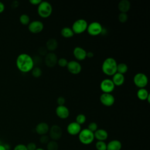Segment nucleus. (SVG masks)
I'll return each instance as SVG.
<instances>
[{"label":"nucleus","instance_id":"1","mask_svg":"<svg viewBox=\"0 0 150 150\" xmlns=\"http://www.w3.org/2000/svg\"><path fill=\"white\" fill-rule=\"evenodd\" d=\"M16 64L18 69L23 73H28L34 67L33 57L27 53H21L16 58Z\"/></svg>","mask_w":150,"mask_h":150},{"label":"nucleus","instance_id":"2","mask_svg":"<svg viewBox=\"0 0 150 150\" xmlns=\"http://www.w3.org/2000/svg\"><path fill=\"white\" fill-rule=\"evenodd\" d=\"M117 62L115 59L111 57L106 58L103 62L101 66L102 71L106 75L112 76L117 73Z\"/></svg>","mask_w":150,"mask_h":150},{"label":"nucleus","instance_id":"3","mask_svg":"<svg viewBox=\"0 0 150 150\" xmlns=\"http://www.w3.org/2000/svg\"><path fill=\"white\" fill-rule=\"evenodd\" d=\"M53 11V8L50 3L47 1H42L38 5V13L43 18L49 17Z\"/></svg>","mask_w":150,"mask_h":150},{"label":"nucleus","instance_id":"4","mask_svg":"<svg viewBox=\"0 0 150 150\" xmlns=\"http://www.w3.org/2000/svg\"><path fill=\"white\" fill-rule=\"evenodd\" d=\"M78 136L80 142L85 145L91 144L94 139V133L87 128L81 129Z\"/></svg>","mask_w":150,"mask_h":150},{"label":"nucleus","instance_id":"5","mask_svg":"<svg viewBox=\"0 0 150 150\" xmlns=\"http://www.w3.org/2000/svg\"><path fill=\"white\" fill-rule=\"evenodd\" d=\"M88 26V23L84 19H78L72 24L71 29L74 34H81L86 31Z\"/></svg>","mask_w":150,"mask_h":150},{"label":"nucleus","instance_id":"6","mask_svg":"<svg viewBox=\"0 0 150 150\" xmlns=\"http://www.w3.org/2000/svg\"><path fill=\"white\" fill-rule=\"evenodd\" d=\"M86 31L91 36H97L103 32V28L100 22L94 21L88 24Z\"/></svg>","mask_w":150,"mask_h":150},{"label":"nucleus","instance_id":"7","mask_svg":"<svg viewBox=\"0 0 150 150\" xmlns=\"http://www.w3.org/2000/svg\"><path fill=\"white\" fill-rule=\"evenodd\" d=\"M134 84L139 88H145L148 83L147 76L143 73H138L135 74L133 78Z\"/></svg>","mask_w":150,"mask_h":150},{"label":"nucleus","instance_id":"8","mask_svg":"<svg viewBox=\"0 0 150 150\" xmlns=\"http://www.w3.org/2000/svg\"><path fill=\"white\" fill-rule=\"evenodd\" d=\"M49 137L51 140L57 141L62 136V129L61 127L56 124H54L49 128Z\"/></svg>","mask_w":150,"mask_h":150},{"label":"nucleus","instance_id":"9","mask_svg":"<svg viewBox=\"0 0 150 150\" xmlns=\"http://www.w3.org/2000/svg\"><path fill=\"white\" fill-rule=\"evenodd\" d=\"M115 87L112 81L110 79H103L100 84V89L103 93H111L114 91Z\"/></svg>","mask_w":150,"mask_h":150},{"label":"nucleus","instance_id":"10","mask_svg":"<svg viewBox=\"0 0 150 150\" xmlns=\"http://www.w3.org/2000/svg\"><path fill=\"white\" fill-rule=\"evenodd\" d=\"M44 28L43 23L42 21L35 20L30 22L28 25V29L32 33H39L41 32Z\"/></svg>","mask_w":150,"mask_h":150},{"label":"nucleus","instance_id":"11","mask_svg":"<svg viewBox=\"0 0 150 150\" xmlns=\"http://www.w3.org/2000/svg\"><path fill=\"white\" fill-rule=\"evenodd\" d=\"M67 70L73 74H78L81 71L82 67L81 64L76 60H71L68 62L67 64Z\"/></svg>","mask_w":150,"mask_h":150},{"label":"nucleus","instance_id":"12","mask_svg":"<svg viewBox=\"0 0 150 150\" xmlns=\"http://www.w3.org/2000/svg\"><path fill=\"white\" fill-rule=\"evenodd\" d=\"M101 103L106 107L112 106L115 102V98L111 93H103L100 97Z\"/></svg>","mask_w":150,"mask_h":150},{"label":"nucleus","instance_id":"13","mask_svg":"<svg viewBox=\"0 0 150 150\" xmlns=\"http://www.w3.org/2000/svg\"><path fill=\"white\" fill-rule=\"evenodd\" d=\"M57 55L53 52H48L45 56L44 62L46 66L49 67H53L57 63Z\"/></svg>","mask_w":150,"mask_h":150},{"label":"nucleus","instance_id":"14","mask_svg":"<svg viewBox=\"0 0 150 150\" xmlns=\"http://www.w3.org/2000/svg\"><path fill=\"white\" fill-rule=\"evenodd\" d=\"M81 130V125L77 124L76 122L73 121L69 123L67 126V131L70 135H79Z\"/></svg>","mask_w":150,"mask_h":150},{"label":"nucleus","instance_id":"15","mask_svg":"<svg viewBox=\"0 0 150 150\" xmlns=\"http://www.w3.org/2000/svg\"><path fill=\"white\" fill-rule=\"evenodd\" d=\"M56 115L60 119H66L70 115L69 108L64 105H58L55 110Z\"/></svg>","mask_w":150,"mask_h":150},{"label":"nucleus","instance_id":"16","mask_svg":"<svg viewBox=\"0 0 150 150\" xmlns=\"http://www.w3.org/2000/svg\"><path fill=\"white\" fill-rule=\"evenodd\" d=\"M73 54L76 60L79 61H81L84 60L87 57V51L83 47L80 46H76L74 48L73 51Z\"/></svg>","mask_w":150,"mask_h":150},{"label":"nucleus","instance_id":"17","mask_svg":"<svg viewBox=\"0 0 150 150\" xmlns=\"http://www.w3.org/2000/svg\"><path fill=\"white\" fill-rule=\"evenodd\" d=\"M49 125L45 122H40L38 123L35 127L36 132L41 135H46L49 130Z\"/></svg>","mask_w":150,"mask_h":150},{"label":"nucleus","instance_id":"18","mask_svg":"<svg viewBox=\"0 0 150 150\" xmlns=\"http://www.w3.org/2000/svg\"><path fill=\"white\" fill-rule=\"evenodd\" d=\"M94 139H96L97 141H105L108 137V132L106 130L104 129H97L94 132Z\"/></svg>","mask_w":150,"mask_h":150},{"label":"nucleus","instance_id":"19","mask_svg":"<svg viewBox=\"0 0 150 150\" xmlns=\"http://www.w3.org/2000/svg\"><path fill=\"white\" fill-rule=\"evenodd\" d=\"M111 80L115 86H121L125 81V77L124 74L117 72L112 76Z\"/></svg>","mask_w":150,"mask_h":150},{"label":"nucleus","instance_id":"20","mask_svg":"<svg viewBox=\"0 0 150 150\" xmlns=\"http://www.w3.org/2000/svg\"><path fill=\"white\" fill-rule=\"evenodd\" d=\"M122 144L120 141L113 139L107 144V150H121Z\"/></svg>","mask_w":150,"mask_h":150},{"label":"nucleus","instance_id":"21","mask_svg":"<svg viewBox=\"0 0 150 150\" xmlns=\"http://www.w3.org/2000/svg\"><path fill=\"white\" fill-rule=\"evenodd\" d=\"M46 48L50 52H53L58 47L57 40L54 38L49 39L46 43Z\"/></svg>","mask_w":150,"mask_h":150},{"label":"nucleus","instance_id":"22","mask_svg":"<svg viewBox=\"0 0 150 150\" xmlns=\"http://www.w3.org/2000/svg\"><path fill=\"white\" fill-rule=\"evenodd\" d=\"M131 8V3L128 0H121L118 4V8L120 12L127 13Z\"/></svg>","mask_w":150,"mask_h":150},{"label":"nucleus","instance_id":"23","mask_svg":"<svg viewBox=\"0 0 150 150\" xmlns=\"http://www.w3.org/2000/svg\"><path fill=\"white\" fill-rule=\"evenodd\" d=\"M149 95V93L145 88H139L137 92V96L138 98L141 101L146 100V98Z\"/></svg>","mask_w":150,"mask_h":150},{"label":"nucleus","instance_id":"24","mask_svg":"<svg viewBox=\"0 0 150 150\" xmlns=\"http://www.w3.org/2000/svg\"><path fill=\"white\" fill-rule=\"evenodd\" d=\"M61 35L64 38H70L74 35L73 30L71 28L68 26L63 27L60 31Z\"/></svg>","mask_w":150,"mask_h":150},{"label":"nucleus","instance_id":"25","mask_svg":"<svg viewBox=\"0 0 150 150\" xmlns=\"http://www.w3.org/2000/svg\"><path fill=\"white\" fill-rule=\"evenodd\" d=\"M128 71V66L124 63H120L117 64V72L124 74Z\"/></svg>","mask_w":150,"mask_h":150},{"label":"nucleus","instance_id":"26","mask_svg":"<svg viewBox=\"0 0 150 150\" xmlns=\"http://www.w3.org/2000/svg\"><path fill=\"white\" fill-rule=\"evenodd\" d=\"M47 150H58L59 145L56 141L50 140L46 144Z\"/></svg>","mask_w":150,"mask_h":150},{"label":"nucleus","instance_id":"27","mask_svg":"<svg viewBox=\"0 0 150 150\" xmlns=\"http://www.w3.org/2000/svg\"><path fill=\"white\" fill-rule=\"evenodd\" d=\"M19 21L22 25H27L30 23V18L27 14L23 13L20 16Z\"/></svg>","mask_w":150,"mask_h":150},{"label":"nucleus","instance_id":"28","mask_svg":"<svg viewBox=\"0 0 150 150\" xmlns=\"http://www.w3.org/2000/svg\"><path fill=\"white\" fill-rule=\"evenodd\" d=\"M32 71V76L34 77H36V78H38V77H39L41 76L42 74V69L38 67V66H36V67H34L32 70H31Z\"/></svg>","mask_w":150,"mask_h":150},{"label":"nucleus","instance_id":"29","mask_svg":"<svg viewBox=\"0 0 150 150\" xmlns=\"http://www.w3.org/2000/svg\"><path fill=\"white\" fill-rule=\"evenodd\" d=\"M97 150H107V144L105 141H97L95 144Z\"/></svg>","mask_w":150,"mask_h":150},{"label":"nucleus","instance_id":"30","mask_svg":"<svg viewBox=\"0 0 150 150\" xmlns=\"http://www.w3.org/2000/svg\"><path fill=\"white\" fill-rule=\"evenodd\" d=\"M86 121V117L83 114H79L76 117V121L79 125L83 124Z\"/></svg>","mask_w":150,"mask_h":150},{"label":"nucleus","instance_id":"31","mask_svg":"<svg viewBox=\"0 0 150 150\" xmlns=\"http://www.w3.org/2000/svg\"><path fill=\"white\" fill-rule=\"evenodd\" d=\"M118 21L121 23H125V22L127 21L128 16V15L127 13L120 12V14L118 15Z\"/></svg>","mask_w":150,"mask_h":150},{"label":"nucleus","instance_id":"32","mask_svg":"<svg viewBox=\"0 0 150 150\" xmlns=\"http://www.w3.org/2000/svg\"><path fill=\"white\" fill-rule=\"evenodd\" d=\"M67 63H68V61L66 58L61 57L58 59L57 64L61 67H65L67 66Z\"/></svg>","mask_w":150,"mask_h":150},{"label":"nucleus","instance_id":"33","mask_svg":"<svg viewBox=\"0 0 150 150\" xmlns=\"http://www.w3.org/2000/svg\"><path fill=\"white\" fill-rule=\"evenodd\" d=\"M87 128L94 133L98 129L97 124L95 122H91L88 125V127Z\"/></svg>","mask_w":150,"mask_h":150},{"label":"nucleus","instance_id":"34","mask_svg":"<svg viewBox=\"0 0 150 150\" xmlns=\"http://www.w3.org/2000/svg\"><path fill=\"white\" fill-rule=\"evenodd\" d=\"M40 142L43 144H47L48 142L50 141V138L47 135H41L40 137Z\"/></svg>","mask_w":150,"mask_h":150},{"label":"nucleus","instance_id":"35","mask_svg":"<svg viewBox=\"0 0 150 150\" xmlns=\"http://www.w3.org/2000/svg\"><path fill=\"white\" fill-rule=\"evenodd\" d=\"M38 53L40 56H45L46 54L48 53V50L45 46H41L38 49Z\"/></svg>","mask_w":150,"mask_h":150},{"label":"nucleus","instance_id":"36","mask_svg":"<svg viewBox=\"0 0 150 150\" xmlns=\"http://www.w3.org/2000/svg\"><path fill=\"white\" fill-rule=\"evenodd\" d=\"M26 146L27 150H36V148H37L36 144L35 142H29L26 145Z\"/></svg>","mask_w":150,"mask_h":150},{"label":"nucleus","instance_id":"37","mask_svg":"<svg viewBox=\"0 0 150 150\" xmlns=\"http://www.w3.org/2000/svg\"><path fill=\"white\" fill-rule=\"evenodd\" d=\"M56 101H57L58 105H64L65 104V102H66V99L63 96H59L57 98Z\"/></svg>","mask_w":150,"mask_h":150},{"label":"nucleus","instance_id":"38","mask_svg":"<svg viewBox=\"0 0 150 150\" xmlns=\"http://www.w3.org/2000/svg\"><path fill=\"white\" fill-rule=\"evenodd\" d=\"M13 150H27L26 146L25 145L22 144H19L16 145Z\"/></svg>","mask_w":150,"mask_h":150},{"label":"nucleus","instance_id":"39","mask_svg":"<svg viewBox=\"0 0 150 150\" xmlns=\"http://www.w3.org/2000/svg\"><path fill=\"white\" fill-rule=\"evenodd\" d=\"M42 2L41 0H30L29 2L33 5H38Z\"/></svg>","mask_w":150,"mask_h":150},{"label":"nucleus","instance_id":"40","mask_svg":"<svg viewBox=\"0 0 150 150\" xmlns=\"http://www.w3.org/2000/svg\"><path fill=\"white\" fill-rule=\"evenodd\" d=\"M94 56V53L92 52H87L86 57L88 58H92Z\"/></svg>","mask_w":150,"mask_h":150},{"label":"nucleus","instance_id":"41","mask_svg":"<svg viewBox=\"0 0 150 150\" xmlns=\"http://www.w3.org/2000/svg\"><path fill=\"white\" fill-rule=\"evenodd\" d=\"M5 9V5L4 4L0 1V13L2 12Z\"/></svg>","mask_w":150,"mask_h":150},{"label":"nucleus","instance_id":"42","mask_svg":"<svg viewBox=\"0 0 150 150\" xmlns=\"http://www.w3.org/2000/svg\"><path fill=\"white\" fill-rule=\"evenodd\" d=\"M0 150H6L4 144H0Z\"/></svg>","mask_w":150,"mask_h":150},{"label":"nucleus","instance_id":"43","mask_svg":"<svg viewBox=\"0 0 150 150\" xmlns=\"http://www.w3.org/2000/svg\"><path fill=\"white\" fill-rule=\"evenodd\" d=\"M36 150H45V149H43V148H37Z\"/></svg>","mask_w":150,"mask_h":150}]
</instances>
